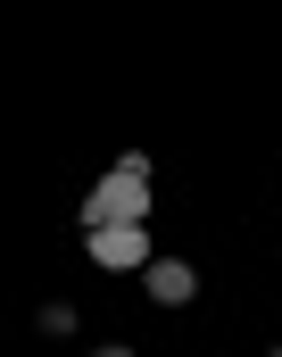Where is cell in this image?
Here are the masks:
<instances>
[{
    "mask_svg": "<svg viewBox=\"0 0 282 357\" xmlns=\"http://www.w3.org/2000/svg\"><path fill=\"white\" fill-rule=\"evenodd\" d=\"M141 208H150V158L133 150L116 175L100 183L92 199H84V233H108V225H141Z\"/></svg>",
    "mask_w": 282,
    "mask_h": 357,
    "instance_id": "cell-1",
    "label": "cell"
},
{
    "mask_svg": "<svg viewBox=\"0 0 282 357\" xmlns=\"http://www.w3.org/2000/svg\"><path fill=\"white\" fill-rule=\"evenodd\" d=\"M92 357H133V349H92Z\"/></svg>",
    "mask_w": 282,
    "mask_h": 357,
    "instance_id": "cell-4",
    "label": "cell"
},
{
    "mask_svg": "<svg viewBox=\"0 0 282 357\" xmlns=\"http://www.w3.org/2000/svg\"><path fill=\"white\" fill-rule=\"evenodd\" d=\"M141 274H150V299H166V307L191 299V266H183V258H150Z\"/></svg>",
    "mask_w": 282,
    "mask_h": 357,
    "instance_id": "cell-3",
    "label": "cell"
},
{
    "mask_svg": "<svg viewBox=\"0 0 282 357\" xmlns=\"http://www.w3.org/2000/svg\"><path fill=\"white\" fill-rule=\"evenodd\" d=\"M84 241H92V266H108V274L150 266V233L141 225H108V233H84Z\"/></svg>",
    "mask_w": 282,
    "mask_h": 357,
    "instance_id": "cell-2",
    "label": "cell"
}]
</instances>
